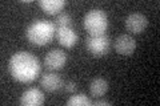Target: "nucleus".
Segmentation results:
<instances>
[{"label": "nucleus", "mask_w": 160, "mask_h": 106, "mask_svg": "<svg viewBox=\"0 0 160 106\" xmlns=\"http://www.w3.org/2000/svg\"><path fill=\"white\" fill-rule=\"evenodd\" d=\"M8 69L16 81L28 84L38 78L42 67H40L39 58L35 54L26 50H20L9 58Z\"/></svg>", "instance_id": "f257e3e1"}, {"label": "nucleus", "mask_w": 160, "mask_h": 106, "mask_svg": "<svg viewBox=\"0 0 160 106\" xmlns=\"http://www.w3.org/2000/svg\"><path fill=\"white\" fill-rule=\"evenodd\" d=\"M56 32L55 24L48 20H33L26 29V37L31 44L36 47H44L52 41Z\"/></svg>", "instance_id": "f03ea898"}, {"label": "nucleus", "mask_w": 160, "mask_h": 106, "mask_svg": "<svg viewBox=\"0 0 160 106\" xmlns=\"http://www.w3.org/2000/svg\"><path fill=\"white\" fill-rule=\"evenodd\" d=\"M83 24L89 36H99L104 35L108 28V17L104 11L98 8H93L84 15Z\"/></svg>", "instance_id": "7ed1b4c3"}, {"label": "nucleus", "mask_w": 160, "mask_h": 106, "mask_svg": "<svg viewBox=\"0 0 160 106\" xmlns=\"http://www.w3.org/2000/svg\"><path fill=\"white\" fill-rule=\"evenodd\" d=\"M86 47L93 57H103L109 52L111 41L106 35L99 36H88L86 40Z\"/></svg>", "instance_id": "20e7f679"}, {"label": "nucleus", "mask_w": 160, "mask_h": 106, "mask_svg": "<svg viewBox=\"0 0 160 106\" xmlns=\"http://www.w3.org/2000/svg\"><path fill=\"white\" fill-rule=\"evenodd\" d=\"M67 62V53L62 49H52L44 57V65L51 70H59L64 68Z\"/></svg>", "instance_id": "39448f33"}, {"label": "nucleus", "mask_w": 160, "mask_h": 106, "mask_svg": "<svg viewBox=\"0 0 160 106\" xmlns=\"http://www.w3.org/2000/svg\"><path fill=\"white\" fill-rule=\"evenodd\" d=\"M115 50L122 56H131L136 49V41L129 35H120L113 43Z\"/></svg>", "instance_id": "423d86ee"}, {"label": "nucleus", "mask_w": 160, "mask_h": 106, "mask_svg": "<svg viewBox=\"0 0 160 106\" xmlns=\"http://www.w3.org/2000/svg\"><path fill=\"white\" fill-rule=\"evenodd\" d=\"M148 25V19L143 13H131L126 19V28L135 35L142 33Z\"/></svg>", "instance_id": "0eeeda50"}, {"label": "nucleus", "mask_w": 160, "mask_h": 106, "mask_svg": "<svg viewBox=\"0 0 160 106\" xmlns=\"http://www.w3.org/2000/svg\"><path fill=\"white\" fill-rule=\"evenodd\" d=\"M56 36L59 43L66 48H72L76 45L79 36L75 32V29L72 27H58L56 29Z\"/></svg>", "instance_id": "6e6552de"}, {"label": "nucleus", "mask_w": 160, "mask_h": 106, "mask_svg": "<svg viewBox=\"0 0 160 106\" xmlns=\"http://www.w3.org/2000/svg\"><path fill=\"white\" fill-rule=\"evenodd\" d=\"M44 104V94L38 88H29L20 97V105L23 106H40Z\"/></svg>", "instance_id": "1a4fd4ad"}, {"label": "nucleus", "mask_w": 160, "mask_h": 106, "mask_svg": "<svg viewBox=\"0 0 160 106\" xmlns=\"http://www.w3.org/2000/svg\"><path fill=\"white\" fill-rule=\"evenodd\" d=\"M40 85L47 90V92H58L63 88V80L56 73H46L40 78Z\"/></svg>", "instance_id": "9d476101"}, {"label": "nucleus", "mask_w": 160, "mask_h": 106, "mask_svg": "<svg viewBox=\"0 0 160 106\" xmlns=\"http://www.w3.org/2000/svg\"><path fill=\"white\" fill-rule=\"evenodd\" d=\"M40 8L48 15H56L59 13L66 6L64 0H40L39 2Z\"/></svg>", "instance_id": "9b49d317"}, {"label": "nucleus", "mask_w": 160, "mask_h": 106, "mask_svg": "<svg viewBox=\"0 0 160 106\" xmlns=\"http://www.w3.org/2000/svg\"><path fill=\"white\" fill-rule=\"evenodd\" d=\"M107 90H108V82L102 77L93 78L92 81L89 82V93H91V95H93V97H96V98L103 97V95L107 93Z\"/></svg>", "instance_id": "f8f14e48"}, {"label": "nucleus", "mask_w": 160, "mask_h": 106, "mask_svg": "<svg viewBox=\"0 0 160 106\" xmlns=\"http://www.w3.org/2000/svg\"><path fill=\"white\" fill-rule=\"evenodd\" d=\"M68 106H91L92 101L89 99L86 94H75L67 101Z\"/></svg>", "instance_id": "ddd939ff"}, {"label": "nucleus", "mask_w": 160, "mask_h": 106, "mask_svg": "<svg viewBox=\"0 0 160 106\" xmlns=\"http://www.w3.org/2000/svg\"><path fill=\"white\" fill-rule=\"evenodd\" d=\"M72 24V16L69 13H59L56 17V25L58 27H71Z\"/></svg>", "instance_id": "4468645a"}, {"label": "nucleus", "mask_w": 160, "mask_h": 106, "mask_svg": "<svg viewBox=\"0 0 160 106\" xmlns=\"http://www.w3.org/2000/svg\"><path fill=\"white\" fill-rule=\"evenodd\" d=\"M64 88H66V90L68 93H75L76 92V89H78V85L75 84L73 81H69V82H67L66 85H64Z\"/></svg>", "instance_id": "2eb2a0df"}, {"label": "nucleus", "mask_w": 160, "mask_h": 106, "mask_svg": "<svg viewBox=\"0 0 160 106\" xmlns=\"http://www.w3.org/2000/svg\"><path fill=\"white\" fill-rule=\"evenodd\" d=\"M93 105H96V106H108L109 105V101H106V99H98V101H95Z\"/></svg>", "instance_id": "dca6fc26"}]
</instances>
